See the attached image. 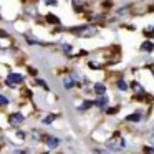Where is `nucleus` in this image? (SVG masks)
<instances>
[{
  "label": "nucleus",
  "mask_w": 154,
  "mask_h": 154,
  "mask_svg": "<svg viewBox=\"0 0 154 154\" xmlns=\"http://www.w3.org/2000/svg\"><path fill=\"white\" fill-rule=\"evenodd\" d=\"M96 28L94 27H91V25H81V27H75V28H71V33H75L76 37H81V38H85V37H94L96 35Z\"/></svg>",
  "instance_id": "obj_1"
},
{
  "label": "nucleus",
  "mask_w": 154,
  "mask_h": 154,
  "mask_svg": "<svg viewBox=\"0 0 154 154\" xmlns=\"http://www.w3.org/2000/svg\"><path fill=\"white\" fill-rule=\"evenodd\" d=\"M25 121V116L20 113V111H15V113H10V116H8V124H10L12 128H18L22 126Z\"/></svg>",
  "instance_id": "obj_2"
},
{
  "label": "nucleus",
  "mask_w": 154,
  "mask_h": 154,
  "mask_svg": "<svg viewBox=\"0 0 154 154\" xmlns=\"http://www.w3.org/2000/svg\"><path fill=\"white\" fill-rule=\"evenodd\" d=\"M5 83H7V86H10V88L17 86V85L23 83V75H20V73H10L7 76V80H5Z\"/></svg>",
  "instance_id": "obj_3"
},
{
  "label": "nucleus",
  "mask_w": 154,
  "mask_h": 154,
  "mask_svg": "<svg viewBox=\"0 0 154 154\" xmlns=\"http://www.w3.org/2000/svg\"><path fill=\"white\" fill-rule=\"evenodd\" d=\"M43 143L48 146V149H57L60 146V139L55 136H43Z\"/></svg>",
  "instance_id": "obj_4"
},
{
  "label": "nucleus",
  "mask_w": 154,
  "mask_h": 154,
  "mask_svg": "<svg viewBox=\"0 0 154 154\" xmlns=\"http://www.w3.org/2000/svg\"><path fill=\"white\" fill-rule=\"evenodd\" d=\"M93 103H94V106H96V108H100V109H104V108L108 106V103H109V100H108L106 96H98V100L93 101Z\"/></svg>",
  "instance_id": "obj_5"
},
{
  "label": "nucleus",
  "mask_w": 154,
  "mask_h": 154,
  "mask_svg": "<svg viewBox=\"0 0 154 154\" xmlns=\"http://www.w3.org/2000/svg\"><path fill=\"white\" fill-rule=\"evenodd\" d=\"M75 85H76V83H75V80H73V76H71V75H68V76L63 78V86H65V90H71Z\"/></svg>",
  "instance_id": "obj_6"
},
{
  "label": "nucleus",
  "mask_w": 154,
  "mask_h": 154,
  "mask_svg": "<svg viewBox=\"0 0 154 154\" xmlns=\"http://www.w3.org/2000/svg\"><path fill=\"white\" fill-rule=\"evenodd\" d=\"M28 136H30V139L33 141V143H38L40 139H43V136H42L40 129H32L30 133H28Z\"/></svg>",
  "instance_id": "obj_7"
},
{
  "label": "nucleus",
  "mask_w": 154,
  "mask_h": 154,
  "mask_svg": "<svg viewBox=\"0 0 154 154\" xmlns=\"http://www.w3.org/2000/svg\"><path fill=\"white\" fill-rule=\"evenodd\" d=\"M93 91L98 94V96H104V93H106V86H104L103 83H96L93 88Z\"/></svg>",
  "instance_id": "obj_8"
},
{
  "label": "nucleus",
  "mask_w": 154,
  "mask_h": 154,
  "mask_svg": "<svg viewBox=\"0 0 154 154\" xmlns=\"http://www.w3.org/2000/svg\"><path fill=\"white\" fill-rule=\"evenodd\" d=\"M141 119H143V114H141L139 111H136V113L126 116V121H131V123H137V121H141Z\"/></svg>",
  "instance_id": "obj_9"
},
{
  "label": "nucleus",
  "mask_w": 154,
  "mask_h": 154,
  "mask_svg": "<svg viewBox=\"0 0 154 154\" xmlns=\"http://www.w3.org/2000/svg\"><path fill=\"white\" fill-rule=\"evenodd\" d=\"M131 86H133V90H134V93H136V94H141V96H144V94H146V91H144L143 85H139L137 81H134Z\"/></svg>",
  "instance_id": "obj_10"
},
{
  "label": "nucleus",
  "mask_w": 154,
  "mask_h": 154,
  "mask_svg": "<svg viewBox=\"0 0 154 154\" xmlns=\"http://www.w3.org/2000/svg\"><path fill=\"white\" fill-rule=\"evenodd\" d=\"M141 50H143V51H147V53H149V51L154 50V43H152V42H149V40L144 42V43L141 45Z\"/></svg>",
  "instance_id": "obj_11"
},
{
  "label": "nucleus",
  "mask_w": 154,
  "mask_h": 154,
  "mask_svg": "<svg viewBox=\"0 0 154 154\" xmlns=\"http://www.w3.org/2000/svg\"><path fill=\"white\" fill-rule=\"evenodd\" d=\"M91 106H94V103H93V101H90V100H86L85 103H81L80 106H78V111H86V109H90Z\"/></svg>",
  "instance_id": "obj_12"
},
{
  "label": "nucleus",
  "mask_w": 154,
  "mask_h": 154,
  "mask_svg": "<svg viewBox=\"0 0 154 154\" xmlns=\"http://www.w3.org/2000/svg\"><path fill=\"white\" fill-rule=\"evenodd\" d=\"M116 86H118V90H119V91H128L129 85H128L123 78H119V80H118V83H116Z\"/></svg>",
  "instance_id": "obj_13"
},
{
  "label": "nucleus",
  "mask_w": 154,
  "mask_h": 154,
  "mask_svg": "<svg viewBox=\"0 0 154 154\" xmlns=\"http://www.w3.org/2000/svg\"><path fill=\"white\" fill-rule=\"evenodd\" d=\"M47 22L48 23H53V25H60V18H58L57 15H53V14L47 15Z\"/></svg>",
  "instance_id": "obj_14"
},
{
  "label": "nucleus",
  "mask_w": 154,
  "mask_h": 154,
  "mask_svg": "<svg viewBox=\"0 0 154 154\" xmlns=\"http://www.w3.org/2000/svg\"><path fill=\"white\" fill-rule=\"evenodd\" d=\"M57 118H58L57 114H48V116H45L43 119H42V123H43V124H51Z\"/></svg>",
  "instance_id": "obj_15"
},
{
  "label": "nucleus",
  "mask_w": 154,
  "mask_h": 154,
  "mask_svg": "<svg viewBox=\"0 0 154 154\" xmlns=\"http://www.w3.org/2000/svg\"><path fill=\"white\" fill-rule=\"evenodd\" d=\"M71 4H73V7H75V10H76V12L83 10V4H81V0H71Z\"/></svg>",
  "instance_id": "obj_16"
},
{
  "label": "nucleus",
  "mask_w": 154,
  "mask_h": 154,
  "mask_svg": "<svg viewBox=\"0 0 154 154\" xmlns=\"http://www.w3.org/2000/svg\"><path fill=\"white\" fill-rule=\"evenodd\" d=\"M61 50H63V53L71 55V50H73V47H71L70 43H63V45H61Z\"/></svg>",
  "instance_id": "obj_17"
},
{
  "label": "nucleus",
  "mask_w": 154,
  "mask_h": 154,
  "mask_svg": "<svg viewBox=\"0 0 154 154\" xmlns=\"http://www.w3.org/2000/svg\"><path fill=\"white\" fill-rule=\"evenodd\" d=\"M8 103H10V100L5 94H0V106H7Z\"/></svg>",
  "instance_id": "obj_18"
},
{
  "label": "nucleus",
  "mask_w": 154,
  "mask_h": 154,
  "mask_svg": "<svg viewBox=\"0 0 154 154\" xmlns=\"http://www.w3.org/2000/svg\"><path fill=\"white\" fill-rule=\"evenodd\" d=\"M37 85H38V86H42V88H43V90H50V88H48V85H47V81H43V80H40V78H38V80H37Z\"/></svg>",
  "instance_id": "obj_19"
},
{
  "label": "nucleus",
  "mask_w": 154,
  "mask_h": 154,
  "mask_svg": "<svg viewBox=\"0 0 154 154\" xmlns=\"http://www.w3.org/2000/svg\"><path fill=\"white\" fill-rule=\"evenodd\" d=\"M144 35H146V37H154V27H147L146 30H144Z\"/></svg>",
  "instance_id": "obj_20"
},
{
  "label": "nucleus",
  "mask_w": 154,
  "mask_h": 154,
  "mask_svg": "<svg viewBox=\"0 0 154 154\" xmlns=\"http://www.w3.org/2000/svg\"><path fill=\"white\" fill-rule=\"evenodd\" d=\"M12 154H28V151L27 149H15V151H12Z\"/></svg>",
  "instance_id": "obj_21"
},
{
  "label": "nucleus",
  "mask_w": 154,
  "mask_h": 154,
  "mask_svg": "<svg viewBox=\"0 0 154 154\" xmlns=\"http://www.w3.org/2000/svg\"><path fill=\"white\" fill-rule=\"evenodd\" d=\"M144 152H146V154H154V147L146 146V147H144Z\"/></svg>",
  "instance_id": "obj_22"
},
{
  "label": "nucleus",
  "mask_w": 154,
  "mask_h": 154,
  "mask_svg": "<svg viewBox=\"0 0 154 154\" xmlns=\"http://www.w3.org/2000/svg\"><path fill=\"white\" fill-rule=\"evenodd\" d=\"M118 111H119V106L111 108V109H108V114H114V113H118Z\"/></svg>",
  "instance_id": "obj_23"
},
{
  "label": "nucleus",
  "mask_w": 154,
  "mask_h": 154,
  "mask_svg": "<svg viewBox=\"0 0 154 154\" xmlns=\"http://www.w3.org/2000/svg\"><path fill=\"white\" fill-rule=\"evenodd\" d=\"M8 37V33L5 30H0V38H7Z\"/></svg>",
  "instance_id": "obj_24"
},
{
  "label": "nucleus",
  "mask_w": 154,
  "mask_h": 154,
  "mask_svg": "<svg viewBox=\"0 0 154 154\" xmlns=\"http://www.w3.org/2000/svg\"><path fill=\"white\" fill-rule=\"evenodd\" d=\"M47 5H57V0H45Z\"/></svg>",
  "instance_id": "obj_25"
},
{
  "label": "nucleus",
  "mask_w": 154,
  "mask_h": 154,
  "mask_svg": "<svg viewBox=\"0 0 154 154\" xmlns=\"http://www.w3.org/2000/svg\"><path fill=\"white\" fill-rule=\"evenodd\" d=\"M149 70H151V73L154 75V65H151V66H149Z\"/></svg>",
  "instance_id": "obj_26"
},
{
  "label": "nucleus",
  "mask_w": 154,
  "mask_h": 154,
  "mask_svg": "<svg viewBox=\"0 0 154 154\" xmlns=\"http://www.w3.org/2000/svg\"><path fill=\"white\" fill-rule=\"evenodd\" d=\"M98 154H108V152H104V151H96Z\"/></svg>",
  "instance_id": "obj_27"
},
{
  "label": "nucleus",
  "mask_w": 154,
  "mask_h": 154,
  "mask_svg": "<svg viewBox=\"0 0 154 154\" xmlns=\"http://www.w3.org/2000/svg\"><path fill=\"white\" fill-rule=\"evenodd\" d=\"M0 152H2V147H0Z\"/></svg>",
  "instance_id": "obj_28"
},
{
  "label": "nucleus",
  "mask_w": 154,
  "mask_h": 154,
  "mask_svg": "<svg viewBox=\"0 0 154 154\" xmlns=\"http://www.w3.org/2000/svg\"><path fill=\"white\" fill-rule=\"evenodd\" d=\"M152 143H154V139H152Z\"/></svg>",
  "instance_id": "obj_29"
}]
</instances>
